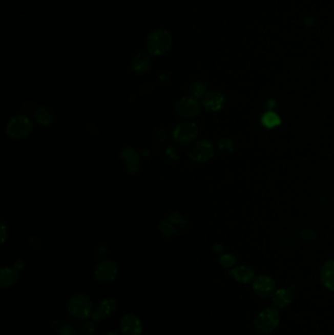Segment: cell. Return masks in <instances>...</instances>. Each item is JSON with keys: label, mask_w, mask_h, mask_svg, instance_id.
Listing matches in <instances>:
<instances>
[{"label": "cell", "mask_w": 334, "mask_h": 335, "mask_svg": "<svg viewBox=\"0 0 334 335\" xmlns=\"http://www.w3.org/2000/svg\"><path fill=\"white\" fill-rule=\"evenodd\" d=\"M279 321L280 316L277 309H265L257 316L254 321L255 331L260 335L269 334L279 326Z\"/></svg>", "instance_id": "6da1fadb"}, {"label": "cell", "mask_w": 334, "mask_h": 335, "mask_svg": "<svg viewBox=\"0 0 334 335\" xmlns=\"http://www.w3.org/2000/svg\"><path fill=\"white\" fill-rule=\"evenodd\" d=\"M172 45V36L166 30L153 31L147 37V48L152 55L166 53Z\"/></svg>", "instance_id": "7a4b0ae2"}, {"label": "cell", "mask_w": 334, "mask_h": 335, "mask_svg": "<svg viewBox=\"0 0 334 335\" xmlns=\"http://www.w3.org/2000/svg\"><path fill=\"white\" fill-rule=\"evenodd\" d=\"M69 313L77 319H87L93 313V304L88 296L82 294H76L72 296L67 303Z\"/></svg>", "instance_id": "3957f363"}, {"label": "cell", "mask_w": 334, "mask_h": 335, "mask_svg": "<svg viewBox=\"0 0 334 335\" xmlns=\"http://www.w3.org/2000/svg\"><path fill=\"white\" fill-rule=\"evenodd\" d=\"M33 123L25 115H17L13 117L7 124L6 133L13 139H22L31 134Z\"/></svg>", "instance_id": "277c9868"}, {"label": "cell", "mask_w": 334, "mask_h": 335, "mask_svg": "<svg viewBox=\"0 0 334 335\" xmlns=\"http://www.w3.org/2000/svg\"><path fill=\"white\" fill-rule=\"evenodd\" d=\"M276 282L267 275H259L253 279V291L258 297L268 299L275 294Z\"/></svg>", "instance_id": "5b68a950"}, {"label": "cell", "mask_w": 334, "mask_h": 335, "mask_svg": "<svg viewBox=\"0 0 334 335\" xmlns=\"http://www.w3.org/2000/svg\"><path fill=\"white\" fill-rule=\"evenodd\" d=\"M198 136V128L195 123H183L178 124L173 133L174 139L179 144H190Z\"/></svg>", "instance_id": "8992f818"}, {"label": "cell", "mask_w": 334, "mask_h": 335, "mask_svg": "<svg viewBox=\"0 0 334 335\" xmlns=\"http://www.w3.org/2000/svg\"><path fill=\"white\" fill-rule=\"evenodd\" d=\"M214 156V147L210 141L201 140L196 142L190 152V160L195 163H204Z\"/></svg>", "instance_id": "52a82bcc"}, {"label": "cell", "mask_w": 334, "mask_h": 335, "mask_svg": "<svg viewBox=\"0 0 334 335\" xmlns=\"http://www.w3.org/2000/svg\"><path fill=\"white\" fill-rule=\"evenodd\" d=\"M200 104L195 98L184 97L178 101L176 105V111L178 116L184 119H193L200 113Z\"/></svg>", "instance_id": "ba28073f"}, {"label": "cell", "mask_w": 334, "mask_h": 335, "mask_svg": "<svg viewBox=\"0 0 334 335\" xmlns=\"http://www.w3.org/2000/svg\"><path fill=\"white\" fill-rule=\"evenodd\" d=\"M185 225L186 221H184L178 213H174L171 214L166 220L162 221L159 227L164 235L171 236L179 233L180 229H185Z\"/></svg>", "instance_id": "9c48e42d"}, {"label": "cell", "mask_w": 334, "mask_h": 335, "mask_svg": "<svg viewBox=\"0 0 334 335\" xmlns=\"http://www.w3.org/2000/svg\"><path fill=\"white\" fill-rule=\"evenodd\" d=\"M118 274L117 264L112 260L100 262L94 270L95 279L100 282H110L114 280Z\"/></svg>", "instance_id": "30bf717a"}, {"label": "cell", "mask_w": 334, "mask_h": 335, "mask_svg": "<svg viewBox=\"0 0 334 335\" xmlns=\"http://www.w3.org/2000/svg\"><path fill=\"white\" fill-rule=\"evenodd\" d=\"M202 103L207 111H219L224 105V95L220 91H210L204 96Z\"/></svg>", "instance_id": "8fae6325"}, {"label": "cell", "mask_w": 334, "mask_h": 335, "mask_svg": "<svg viewBox=\"0 0 334 335\" xmlns=\"http://www.w3.org/2000/svg\"><path fill=\"white\" fill-rule=\"evenodd\" d=\"M121 328L124 335H140L142 331V325L139 319L132 313L123 317Z\"/></svg>", "instance_id": "7c38bea8"}, {"label": "cell", "mask_w": 334, "mask_h": 335, "mask_svg": "<svg viewBox=\"0 0 334 335\" xmlns=\"http://www.w3.org/2000/svg\"><path fill=\"white\" fill-rule=\"evenodd\" d=\"M121 158L124 161L126 164V169L130 174H136L138 172L139 168V158L135 150L128 147L124 148L123 151L121 152Z\"/></svg>", "instance_id": "4fadbf2b"}, {"label": "cell", "mask_w": 334, "mask_h": 335, "mask_svg": "<svg viewBox=\"0 0 334 335\" xmlns=\"http://www.w3.org/2000/svg\"><path fill=\"white\" fill-rule=\"evenodd\" d=\"M320 279L326 289L334 292V260L327 261L323 264L320 273Z\"/></svg>", "instance_id": "5bb4252c"}, {"label": "cell", "mask_w": 334, "mask_h": 335, "mask_svg": "<svg viewBox=\"0 0 334 335\" xmlns=\"http://www.w3.org/2000/svg\"><path fill=\"white\" fill-rule=\"evenodd\" d=\"M228 275L237 282L246 284L255 278V273L252 268L247 266H239L228 271Z\"/></svg>", "instance_id": "9a60e30c"}, {"label": "cell", "mask_w": 334, "mask_h": 335, "mask_svg": "<svg viewBox=\"0 0 334 335\" xmlns=\"http://www.w3.org/2000/svg\"><path fill=\"white\" fill-rule=\"evenodd\" d=\"M116 306H117V304L114 299H112V298L104 299L98 305V308L96 309V311H94V313H92V320L94 322H98L102 319L107 318L116 310Z\"/></svg>", "instance_id": "2e32d148"}, {"label": "cell", "mask_w": 334, "mask_h": 335, "mask_svg": "<svg viewBox=\"0 0 334 335\" xmlns=\"http://www.w3.org/2000/svg\"><path fill=\"white\" fill-rule=\"evenodd\" d=\"M292 300H293V294L289 289L286 288L278 289L273 295V299H272L273 304L279 309H283L289 306Z\"/></svg>", "instance_id": "e0dca14e"}, {"label": "cell", "mask_w": 334, "mask_h": 335, "mask_svg": "<svg viewBox=\"0 0 334 335\" xmlns=\"http://www.w3.org/2000/svg\"><path fill=\"white\" fill-rule=\"evenodd\" d=\"M150 67V59L144 53H138L134 56L132 62V68L136 74H144Z\"/></svg>", "instance_id": "ac0fdd59"}, {"label": "cell", "mask_w": 334, "mask_h": 335, "mask_svg": "<svg viewBox=\"0 0 334 335\" xmlns=\"http://www.w3.org/2000/svg\"><path fill=\"white\" fill-rule=\"evenodd\" d=\"M18 280V273L16 269L10 268H4L0 273V285L2 288L9 287L15 284Z\"/></svg>", "instance_id": "d6986e66"}, {"label": "cell", "mask_w": 334, "mask_h": 335, "mask_svg": "<svg viewBox=\"0 0 334 335\" xmlns=\"http://www.w3.org/2000/svg\"><path fill=\"white\" fill-rule=\"evenodd\" d=\"M35 121L43 125H50L55 122V117L52 112L45 107H39L34 113Z\"/></svg>", "instance_id": "ffe728a7"}, {"label": "cell", "mask_w": 334, "mask_h": 335, "mask_svg": "<svg viewBox=\"0 0 334 335\" xmlns=\"http://www.w3.org/2000/svg\"><path fill=\"white\" fill-rule=\"evenodd\" d=\"M262 123L267 129H274L280 124V118L275 112H267L262 117Z\"/></svg>", "instance_id": "44dd1931"}, {"label": "cell", "mask_w": 334, "mask_h": 335, "mask_svg": "<svg viewBox=\"0 0 334 335\" xmlns=\"http://www.w3.org/2000/svg\"><path fill=\"white\" fill-rule=\"evenodd\" d=\"M190 92L195 99L201 98L206 92V85L201 80H195L190 85Z\"/></svg>", "instance_id": "7402d4cb"}, {"label": "cell", "mask_w": 334, "mask_h": 335, "mask_svg": "<svg viewBox=\"0 0 334 335\" xmlns=\"http://www.w3.org/2000/svg\"><path fill=\"white\" fill-rule=\"evenodd\" d=\"M219 262L223 268H232L236 264V258L233 254H223L219 259Z\"/></svg>", "instance_id": "603a6c76"}, {"label": "cell", "mask_w": 334, "mask_h": 335, "mask_svg": "<svg viewBox=\"0 0 334 335\" xmlns=\"http://www.w3.org/2000/svg\"><path fill=\"white\" fill-rule=\"evenodd\" d=\"M79 335H94L95 333V325L93 322H86L79 327Z\"/></svg>", "instance_id": "cb8c5ba5"}, {"label": "cell", "mask_w": 334, "mask_h": 335, "mask_svg": "<svg viewBox=\"0 0 334 335\" xmlns=\"http://www.w3.org/2000/svg\"><path fill=\"white\" fill-rule=\"evenodd\" d=\"M57 331L59 335H75L76 333L75 327L68 323H60Z\"/></svg>", "instance_id": "d4e9b609"}, {"label": "cell", "mask_w": 334, "mask_h": 335, "mask_svg": "<svg viewBox=\"0 0 334 335\" xmlns=\"http://www.w3.org/2000/svg\"><path fill=\"white\" fill-rule=\"evenodd\" d=\"M302 239L306 241H314L317 239V234L311 228H303L299 233Z\"/></svg>", "instance_id": "484cf974"}, {"label": "cell", "mask_w": 334, "mask_h": 335, "mask_svg": "<svg viewBox=\"0 0 334 335\" xmlns=\"http://www.w3.org/2000/svg\"><path fill=\"white\" fill-rule=\"evenodd\" d=\"M219 147L223 150V151H227L231 152L233 150V142L227 139V138H223L221 139V141L219 142Z\"/></svg>", "instance_id": "4316f807"}, {"label": "cell", "mask_w": 334, "mask_h": 335, "mask_svg": "<svg viewBox=\"0 0 334 335\" xmlns=\"http://www.w3.org/2000/svg\"><path fill=\"white\" fill-rule=\"evenodd\" d=\"M214 250H215V252L220 253V252L223 251V247L221 245H215V247H214Z\"/></svg>", "instance_id": "83f0119b"}, {"label": "cell", "mask_w": 334, "mask_h": 335, "mask_svg": "<svg viewBox=\"0 0 334 335\" xmlns=\"http://www.w3.org/2000/svg\"><path fill=\"white\" fill-rule=\"evenodd\" d=\"M2 241H4L5 240V232H6V228H5V226L4 225H2Z\"/></svg>", "instance_id": "f1b7e54d"}, {"label": "cell", "mask_w": 334, "mask_h": 335, "mask_svg": "<svg viewBox=\"0 0 334 335\" xmlns=\"http://www.w3.org/2000/svg\"><path fill=\"white\" fill-rule=\"evenodd\" d=\"M105 335H120L119 333H117V332H109V333H107V334Z\"/></svg>", "instance_id": "f546056e"}, {"label": "cell", "mask_w": 334, "mask_h": 335, "mask_svg": "<svg viewBox=\"0 0 334 335\" xmlns=\"http://www.w3.org/2000/svg\"><path fill=\"white\" fill-rule=\"evenodd\" d=\"M333 201H334V196H333Z\"/></svg>", "instance_id": "4dcf8cb0"}]
</instances>
